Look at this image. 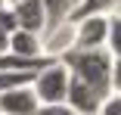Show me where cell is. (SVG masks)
<instances>
[{"mask_svg":"<svg viewBox=\"0 0 121 115\" xmlns=\"http://www.w3.org/2000/svg\"><path fill=\"white\" fill-rule=\"evenodd\" d=\"M59 62L68 68L71 78H78L81 84H87L93 93H99L103 100L112 93V65H115V59L106 50H71Z\"/></svg>","mask_w":121,"mask_h":115,"instance_id":"obj_1","label":"cell"},{"mask_svg":"<svg viewBox=\"0 0 121 115\" xmlns=\"http://www.w3.org/2000/svg\"><path fill=\"white\" fill-rule=\"evenodd\" d=\"M31 90L40 106H62L68 97V68L62 62H50L47 68H40L34 75Z\"/></svg>","mask_w":121,"mask_h":115,"instance_id":"obj_2","label":"cell"},{"mask_svg":"<svg viewBox=\"0 0 121 115\" xmlns=\"http://www.w3.org/2000/svg\"><path fill=\"white\" fill-rule=\"evenodd\" d=\"M106 40H109V16L75 19V50H106Z\"/></svg>","mask_w":121,"mask_h":115,"instance_id":"obj_3","label":"cell"},{"mask_svg":"<svg viewBox=\"0 0 121 115\" xmlns=\"http://www.w3.org/2000/svg\"><path fill=\"white\" fill-rule=\"evenodd\" d=\"M16 16V28L28 31V34H43L47 28V16H43V3L40 0H19L16 6H9Z\"/></svg>","mask_w":121,"mask_h":115,"instance_id":"obj_4","label":"cell"},{"mask_svg":"<svg viewBox=\"0 0 121 115\" xmlns=\"http://www.w3.org/2000/svg\"><path fill=\"white\" fill-rule=\"evenodd\" d=\"M37 109H40V103L34 97L31 84L0 93V115H37Z\"/></svg>","mask_w":121,"mask_h":115,"instance_id":"obj_5","label":"cell"},{"mask_svg":"<svg viewBox=\"0 0 121 115\" xmlns=\"http://www.w3.org/2000/svg\"><path fill=\"white\" fill-rule=\"evenodd\" d=\"M65 106L75 109L78 115H96V112H99V106H103V97L93 93L87 84H81L78 78L68 75V97H65Z\"/></svg>","mask_w":121,"mask_h":115,"instance_id":"obj_6","label":"cell"},{"mask_svg":"<svg viewBox=\"0 0 121 115\" xmlns=\"http://www.w3.org/2000/svg\"><path fill=\"white\" fill-rule=\"evenodd\" d=\"M9 53L22 56V59H40V34H28V31H13L9 34Z\"/></svg>","mask_w":121,"mask_h":115,"instance_id":"obj_7","label":"cell"},{"mask_svg":"<svg viewBox=\"0 0 121 115\" xmlns=\"http://www.w3.org/2000/svg\"><path fill=\"white\" fill-rule=\"evenodd\" d=\"M40 3H43V16H47V28H53V25H62V22L71 19L78 0H40Z\"/></svg>","mask_w":121,"mask_h":115,"instance_id":"obj_8","label":"cell"},{"mask_svg":"<svg viewBox=\"0 0 121 115\" xmlns=\"http://www.w3.org/2000/svg\"><path fill=\"white\" fill-rule=\"evenodd\" d=\"M106 53L112 59H121V16H109V40H106Z\"/></svg>","mask_w":121,"mask_h":115,"instance_id":"obj_9","label":"cell"},{"mask_svg":"<svg viewBox=\"0 0 121 115\" xmlns=\"http://www.w3.org/2000/svg\"><path fill=\"white\" fill-rule=\"evenodd\" d=\"M31 81H34V75H25V72H0V93L16 90V87H28Z\"/></svg>","mask_w":121,"mask_h":115,"instance_id":"obj_10","label":"cell"},{"mask_svg":"<svg viewBox=\"0 0 121 115\" xmlns=\"http://www.w3.org/2000/svg\"><path fill=\"white\" fill-rule=\"evenodd\" d=\"M96 115H121V93H115V90H112V93L103 100V106H99V112H96Z\"/></svg>","mask_w":121,"mask_h":115,"instance_id":"obj_11","label":"cell"},{"mask_svg":"<svg viewBox=\"0 0 121 115\" xmlns=\"http://www.w3.org/2000/svg\"><path fill=\"white\" fill-rule=\"evenodd\" d=\"M0 31H3V34L19 31V28H16V16H13V9H9V6H0Z\"/></svg>","mask_w":121,"mask_h":115,"instance_id":"obj_12","label":"cell"},{"mask_svg":"<svg viewBox=\"0 0 121 115\" xmlns=\"http://www.w3.org/2000/svg\"><path fill=\"white\" fill-rule=\"evenodd\" d=\"M37 115H78V112H75V109H68V106L62 103V106H40Z\"/></svg>","mask_w":121,"mask_h":115,"instance_id":"obj_13","label":"cell"},{"mask_svg":"<svg viewBox=\"0 0 121 115\" xmlns=\"http://www.w3.org/2000/svg\"><path fill=\"white\" fill-rule=\"evenodd\" d=\"M112 90L121 93V59H115V65H112Z\"/></svg>","mask_w":121,"mask_h":115,"instance_id":"obj_14","label":"cell"},{"mask_svg":"<svg viewBox=\"0 0 121 115\" xmlns=\"http://www.w3.org/2000/svg\"><path fill=\"white\" fill-rule=\"evenodd\" d=\"M6 53H9V34L0 31V56H6Z\"/></svg>","mask_w":121,"mask_h":115,"instance_id":"obj_15","label":"cell"},{"mask_svg":"<svg viewBox=\"0 0 121 115\" xmlns=\"http://www.w3.org/2000/svg\"><path fill=\"white\" fill-rule=\"evenodd\" d=\"M16 3H19V0H6V6H16Z\"/></svg>","mask_w":121,"mask_h":115,"instance_id":"obj_16","label":"cell"},{"mask_svg":"<svg viewBox=\"0 0 121 115\" xmlns=\"http://www.w3.org/2000/svg\"><path fill=\"white\" fill-rule=\"evenodd\" d=\"M0 6H6V0H0Z\"/></svg>","mask_w":121,"mask_h":115,"instance_id":"obj_17","label":"cell"}]
</instances>
